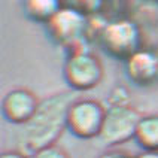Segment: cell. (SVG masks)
Masks as SVG:
<instances>
[{"label": "cell", "instance_id": "4", "mask_svg": "<svg viewBox=\"0 0 158 158\" xmlns=\"http://www.w3.org/2000/svg\"><path fill=\"white\" fill-rule=\"evenodd\" d=\"M63 76L73 91H88L100 85L105 67L97 54L85 48L66 55Z\"/></svg>", "mask_w": 158, "mask_h": 158}, {"label": "cell", "instance_id": "8", "mask_svg": "<svg viewBox=\"0 0 158 158\" xmlns=\"http://www.w3.org/2000/svg\"><path fill=\"white\" fill-rule=\"evenodd\" d=\"M124 72L136 87L158 84V52L155 48H142L124 61Z\"/></svg>", "mask_w": 158, "mask_h": 158}, {"label": "cell", "instance_id": "14", "mask_svg": "<svg viewBox=\"0 0 158 158\" xmlns=\"http://www.w3.org/2000/svg\"><path fill=\"white\" fill-rule=\"evenodd\" d=\"M0 158H30V157L26 155V154H23L21 151H18V149H9V151L2 152V157Z\"/></svg>", "mask_w": 158, "mask_h": 158}, {"label": "cell", "instance_id": "13", "mask_svg": "<svg viewBox=\"0 0 158 158\" xmlns=\"http://www.w3.org/2000/svg\"><path fill=\"white\" fill-rule=\"evenodd\" d=\"M97 158H134V157L128 151L121 149V148H109L105 152H102Z\"/></svg>", "mask_w": 158, "mask_h": 158}, {"label": "cell", "instance_id": "10", "mask_svg": "<svg viewBox=\"0 0 158 158\" xmlns=\"http://www.w3.org/2000/svg\"><path fill=\"white\" fill-rule=\"evenodd\" d=\"M61 6L63 3L57 0H28L23 5L26 17L30 18L31 21L42 23L44 26L52 19L54 15L61 9Z\"/></svg>", "mask_w": 158, "mask_h": 158}, {"label": "cell", "instance_id": "9", "mask_svg": "<svg viewBox=\"0 0 158 158\" xmlns=\"http://www.w3.org/2000/svg\"><path fill=\"white\" fill-rule=\"evenodd\" d=\"M134 140L143 151H158V114L142 116Z\"/></svg>", "mask_w": 158, "mask_h": 158}, {"label": "cell", "instance_id": "3", "mask_svg": "<svg viewBox=\"0 0 158 158\" xmlns=\"http://www.w3.org/2000/svg\"><path fill=\"white\" fill-rule=\"evenodd\" d=\"M98 45L110 57L125 61L143 48L140 26L130 17H115L107 19L96 36Z\"/></svg>", "mask_w": 158, "mask_h": 158}, {"label": "cell", "instance_id": "2", "mask_svg": "<svg viewBox=\"0 0 158 158\" xmlns=\"http://www.w3.org/2000/svg\"><path fill=\"white\" fill-rule=\"evenodd\" d=\"M51 40L61 46L67 54L88 48L93 39L89 17L75 8L72 3H63L61 9L45 24Z\"/></svg>", "mask_w": 158, "mask_h": 158}, {"label": "cell", "instance_id": "1", "mask_svg": "<svg viewBox=\"0 0 158 158\" xmlns=\"http://www.w3.org/2000/svg\"><path fill=\"white\" fill-rule=\"evenodd\" d=\"M76 100L73 89L58 91L40 98L36 114L18 130V151L31 157L37 151L57 145V140L67 128L69 109Z\"/></svg>", "mask_w": 158, "mask_h": 158}, {"label": "cell", "instance_id": "15", "mask_svg": "<svg viewBox=\"0 0 158 158\" xmlns=\"http://www.w3.org/2000/svg\"><path fill=\"white\" fill-rule=\"evenodd\" d=\"M134 158H158V151H142Z\"/></svg>", "mask_w": 158, "mask_h": 158}, {"label": "cell", "instance_id": "5", "mask_svg": "<svg viewBox=\"0 0 158 158\" xmlns=\"http://www.w3.org/2000/svg\"><path fill=\"white\" fill-rule=\"evenodd\" d=\"M143 115L130 106H109L106 107L105 123L98 136V140L105 146L118 148L136 137V130Z\"/></svg>", "mask_w": 158, "mask_h": 158}, {"label": "cell", "instance_id": "11", "mask_svg": "<svg viewBox=\"0 0 158 158\" xmlns=\"http://www.w3.org/2000/svg\"><path fill=\"white\" fill-rule=\"evenodd\" d=\"M130 91L124 85L114 87L107 94V103L109 106H130Z\"/></svg>", "mask_w": 158, "mask_h": 158}, {"label": "cell", "instance_id": "16", "mask_svg": "<svg viewBox=\"0 0 158 158\" xmlns=\"http://www.w3.org/2000/svg\"><path fill=\"white\" fill-rule=\"evenodd\" d=\"M155 49H157V52H158V46H157V48H155Z\"/></svg>", "mask_w": 158, "mask_h": 158}, {"label": "cell", "instance_id": "12", "mask_svg": "<svg viewBox=\"0 0 158 158\" xmlns=\"http://www.w3.org/2000/svg\"><path fill=\"white\" fill-rule=\"evenodd\" d=\"M30 158H72L70 154L60 145H51L48 148L37 151Z\"/></svg>", "mask_w": 158, "mask_h": 158}, {"label": "cell", "instance_id": "6", "mask_svg": "<svg viewBox=\"0 0 158 158\" xmlns=\"http://www.w3.org/2000/svg\"><path fill=\"white\" fill-rule=\"evenodd\" d=\"M106 107L94 98H78L69 109L67 128L79 139L98 137L105 123Z\"/></svg>", "mask_w": 158, "mask_h": 158}, {"label": "cell", "instance_id": "7", "mask_svg": "<svg viewBox=\"0 0 158 158\" xmlns=\"http://www.w3.org/2000/svg\"><path fill=\"white\" fill-rule=\"evenodd\" d=\"M40 98L28 88H14L2 100V114L5 119L15 125H24L36 114Z\"/></svg>", "mask_w": 158, "mask_h": 158}]
</instances>
